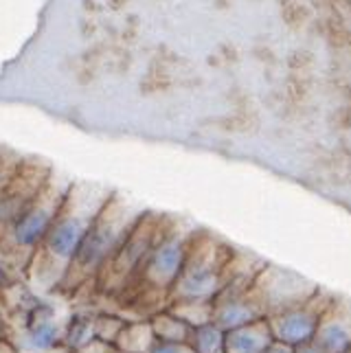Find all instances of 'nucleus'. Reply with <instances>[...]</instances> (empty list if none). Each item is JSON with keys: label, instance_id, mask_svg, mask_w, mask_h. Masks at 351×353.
<instances>
[{"label": "nucleus", "instance_id": "15", "mask_svg": "<svg viewBox=\"0 0 351 353\" xmlns=\"http://www.w3.org/2000/svg\"><path fill=\"white\" fill-rule=\"evenodd\" d=\"M193 353H224L226 347V332L220 325L209 321L191 330L189 343Z\"/></svg>", "mask_w": 351, "mask_h": 353}, {"label": "nucleus", "instance_id": "16", "mask_svg": "<svg viewBox=\"0 0 351 353\" xmlns=\"http://www.w3.org/2000/svg\"><path fill=\"white\" fill-rule=\"evenodd\" d=\"M150 353H193L187 343H163V340H156Z\"/></svg>", "mask_w": 351, "mask_h": 353}, {"label": "nucleus", "instance_id": "1", "mask_svg": "<svg viewBox=\"0 0 351 353\" xmlns=\"http://www.w3.org/2000/svg\"><path fill=\"white\" fill-rule=\"evenodd\" d=\"M110 198L112 193L103 187L72 182L62 213L22 276L24 283L38 288L40 294H57L90 226Z\"/></svg>", "mask_w": 351, "mask_h": 353}, {"label": "nucleus", "instance_id": "21", "mask_svg": "<svg viewBox=\"0 0 351 353\" xmlns=\"http://www.w3.org/2000/svg\"><path fill=\"white\" fill-rule=\"evenodd\" d=\"M7 338V332H5V321L0 319V340H5Z\"/></svg>", "mask_w": 351, "mask_h": 353}, {"label": "nucleus", "instance_id": "3", "mask_svg": "<svg viewBox=\"0 0 351 353\" xmlns=\"http://www.w3.org/2000/svg\"><path fill=\"white\" fill-rule=\"evenodd\" d=\"M196 233L198 230H187L167 217L141 274L123 294L130 299V307L139 312L152 310V314L167 307L169 294H172V288L183 272Z\"/></svg>", "mask_w": 351, "mask_h": 353}, {"label": "nucleus", "instance_id": "17", "mask_svg": "<svg viewBox=\"0 0 351 353\" xmlns=\"http://www.w3.org/2000/svg\"><path fill=\"white\" fill-rule=\"evenodd\" d=\"M18 283V274L0 259V294H5L9 288H14Z\"/></svg>", "mask_w": 351, "mask_h": 353}, {"label": "nucleus", "instance_id": "23", "mask_svg": "<svg viewBox=\"0 0 351 353\" xmlns=\"http://www.w3.org/2000/svg\"><path fill=\"white\" fill-rule=\"evenodd\" d=\"M343 353H351V347H349V349H347V351H343Z\"/></svg>", "mask_w": 351, "mask_h": 353}, {"label": "nucleus", "instance_id": "13", "mask_svg": "<svg viewBox=\"0 0 351 353\" xmlns=\"http://www.w3.org/2000/svg\"><path fill=\"white\" fill-rule=\"evenodd\" d=\"M154 343H156V336H154L150 319H141V321L126 323L114 349L123 353H150Z\"/></svg>", "mask_w": 351, "mask_h": 353}, {"label": "nucleus", "instance_id": "6", "mask_svg": "<svg viewBox=\"0 0 351 353\" xmlns=\"http://www.w3.org/2000/svg\"><path fill=\"white\" fill-rule=\"evenodd\" d=\"M165 222H167V217H161L156 213H143L141 220L134 224V228L130 230L126 241L121 243L114 259L108 263L101 276L97 279L94 290L101 292L106 296H114V299L123 296L132 288V283L137 281V276L141 274Z\"/></svg>", "mask_w": 351, "mask_h": 353}, {"label": "nucleus", "instance_id": "24", "mask_svg": "<svg viewBox=\"0 0 351 353\" xmlns=\"http://www.w3.org/2000/svg\"><path fill=\"white\" fill-rule=\"evenodd\" d=\"M0 150H3V148H0Z\"/></svg>", "mask_w": 351, "mask_h": 353}, {"label": "nucleus", "instance_id": "19", "mask_svg": "<svg viewBox=\"0 0 351 353\" xmlns=\"http://www.w3.org/2000/svg\"><path fill=\"white\" fill-rule=\"evenodd\" d=\"M0 353H20V349L18 345L11 343L9 338H5V340H0Z\"/></svg>", "mask_w": 351, "mask_h": 353}, {"label": "nucleus", "instance_id": "12", "mask_svg": "<svg viewBox=\"0 0 351 353\" xmlns=\"http://www.w3.org/2000/svg\"><path fill=\"white\" fill-rule=\"evenodd\" d=\"M274 343L268 319L255 321L250 325L237 327V330L226 332V347L224 353H265Z\"/></svg>", "mask_w": 351, "mask_h": 353}, {"label": "nucleus", "instance_id": "7", "mask_svg": "<svg viewBox=\"0 0 351 353\" xmlns=\"http://www.w3.org/2000/svg\"><path fill=\"white\" fill-rule=\"evenodd\" d=\"M319 290V285L305 281L299 274L281 270L277 265H265L259 272L255 285H252V294L261 303L265 319H268V316L310 301Z\"/></svg>", "mask_w": 351, "mask_h": 353}, {"label": "nucleus", "instance_id": "20", "mask_svg": "<svg viewBox=\"0 0 351 353\" xmlns=\"http://www.w3.org/2000/svg\"><path fill=\"white\" fill-rule=\"evenodd\" d=\"M294 353H325L317 343H310V345H303V347H297Z\"/></svg>", "mask_w": 351, "mask_h": 353}, {"label": "nucleus", "instance_id": "22", "mask_svg": "<svg viewBox=\"0 0 351 353\" xmlns=\"http://www.w3.org/2000/svg\"><path fill=\"white\" fill-rule=\"evenodd\" d=\"M108 353H123V351H119V349H114V347H112V349H110V351H108Z\"/></svg>", "mask_w": 351, "mask_h": 353}, {"label": "nucleus", "instance_id": "14", "mask_svg": "<svg viewBox=\"0 0 351 353\" xmlns=\"http://www.w3.org/2000/svg\"><path fill=\"white\" fill-rule=\"evenodd\" d=\"M152 330L156 340H163V343H189V336L193 327L187 325L176 312L169 307L156 312L150 316Z\"/></svg>", "mask_w": 351, "mask_h": 353}, {"label": "nucleus", "instance_id": "11", "mask_svg": "<svg viewBox=\"0 0 351 353\" xmlns=\"http://www.w3.org/2000/svg\"><path fill=\"white\" fill-rule=\"evenodd\" d=\"M314 343L325 353L347 351L351 347V305L334 299L323 314Z\"/></svg>", "mask_w": 351, "mask_h": 353}, {"label": "nucleus", "instance_id": "5", "mask_svg": "<svg viewBox=\"0 0 351 353\" xmlns=\"http://www.w3.org/2000/svg\"><path fill=\"white\" fill-rule=\"evenodd\" d=\"M233 250L222 241L198 230L191 243L183 272L172 288L167 305L180 303H213L226 283Z\"/></svg>", "mask_w": 351, "mask_h": 353}, {"label": "nucleus", "instance_id": "10", "mask_svg": "<svg viewBox=\"0 0 351 353\" xmlns=\"http://www.w3.org/2000/svg\"><path fill=\"white\" fill-rule=\"evenodd\" d=\"M20 321L18 349L27 353H55L64 351V327L55 321V307L42 299Z\"/></svg>", "mask_w": 351, "mask_h": 353}, {"label": "nucleus", "instance_id": "4", "mask_svg": "<svg viewBox=\"0 0 351 353\" xmlns=\"http://www.w3.org/2000/svg\"><path fill=\"white\" fill-rule=\"evenodd\" d=\"M72 182L51 176L38 193V198L22 213L20 220L0 237V259L16 274L24 276L33 257L42 248L44 239L51 233L55 220L62 213Z\"/></svg>", "mask_w": 351, "mask_h": 353}, {"label": "nucleus", "instance_id": "2", "mask_svg": "<svg viewBox=\"0 0 351 353\" xmlns=\"http://www.w3.org/2000/svg\"><path fill=\"white\" fill-rule=\"evenodd\" d=\"M141 215H143L141 209L126 202L123 196L112 193V198L108 200L103 211L97 215L94 224L90 226L88 235L83 239L79 252L75 254V259H72L57 294L72 296L86 285L94 288L97 279L101 276L108 263L114 259L121 243L126 241L130 230L141 220Z\"/></svg>", "mask_w": 351, "mask_h": 353}, {"label": "nucleus", "instance_id": "8", "mask_svg": "<svg viewBox=\"0 0 351 353\" xmlns=\"http://www.w3.org/2000/svg\"><path fill=\"white\" fill-rule=\"evenodd\" d=\"M51 176L53 169L48 165L40 161H22L14 180L0 193V237L20 220Z\"/></svg>", "mask_w": 351, "mask_h": 353}, {"label": "nucleus", "instance_id": "9", "mask_svg": "<svg viewBox=\"0 0 351 353\" xmlns=\"http://www.w3.org/2000/svg\"><path fill=\"white\" fill-rule=\"evenodd\" d=\"M332 301L334 299L325 296L319 290L310 301L301 303V305H294V307L283 310L274 316H268L274 340L277 343H283L288 347H292V349L314 343L321 319H323L325 310L330 307Z\"/></svg>", "mask_w": 351, "mask_h": 353}, {"label": "nucleus", "instance_id": "18", "mask_svg": "<svg viewBox=\"0 0 351 353\" xmlns=\"http://www.w3.org/2000/svg\"><path fill=\"white\" fill-rule=\"evenodd\" d=\"M265 353H294V349L283 345V343H277V340H274V343L268 349H265Z\"/></svg>", "mask_w": 351, "mask_h": 353}]
</instances>
